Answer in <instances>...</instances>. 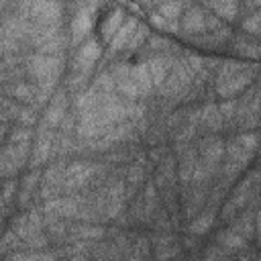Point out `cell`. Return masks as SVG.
Wrapping results in <instances>:
<instances>
[{
	"label": "cell",
	"instance_id": "6da1fadb",
	"mask_svg": "<svg viewBox=\"0 0 261 261\" xmlns=\"http://www.w3.org/2000/svg\"><path fill=\"white\" fill-rule=\"evenodd\" d=\"M22 65L27 77L37 86L57 88L67 65V55H45L37 51H27L22 55Z\"/></svg>",
	"mask_w": 261,
	"mask_h": 261
},
{
	"label": "cell",
	"instance_id": "7a4b0ae2",
	"mask_svg": "<svg viewBox=\"0 0 261 261\" xmlns=\"http://www.w3.org/2000/svg\"><path fill=\"white\" fill-rule=\"evenodd\" d=\"M222 24H224V20H220L204 4L192 2V4L186 6V10H184V14L179 18V35H177V39L188 41L190 37L208 33V31H216Z\"/></svg>",
	"mask_w": 261,
	"mask_h": 261
},
{
	"label": "cell",
	"instance_id": "3957f363",
	"mask_svg": "<svg viewBox=\"0 0 261 261\" xmlns=\"http://www.w3.org/2000/svg\"><path fill=\"white\" fill-rule=\"evenodd\" d=\"M104 51L106 45L100 41V37L90 35L73 49V55L69 59V71H96L100 61L104 59Z\"/></svg>",
	"mask_w": 261,
	"mask_h": 261
},
{
	"label": "cell",
	"instance_id": "277c9868",
	"mask_svg": "<svg viewBox=\"0 0 261 261\" xmlns=\"http://www.w3.org/2000/svg\"><path fill=\"white\" fill-rule=\"evenodd\" d=\"M130 67H133L130 59H124V57H116V59L108 61V69H110V73H112V77L116 82V92L122 98L130 100V102H139L143 98H141V92H139V88H137V84L133 80Z\"/></svg>",
	"mask_w": 261,
	"mask_h": 261
},
{
	"label": "cell",
	"instance_id": "5b68a950",
	"mask_svg": "<svg viewBox=\"0 0 261 261\" xmlns=\"http://www.w3.org/2000/svg\"><path fill=\"white\" fill-rule=\"evenodd\" d=\"M234 29L232 24L224 22L220 29L216 31H208V33H202V35H196V37H190L186 43L190 47H196V49H204L208 53H216V51H226L228 49V43L232 41L234 37Z\"/></svg>",
	"mask_w": 261,
	"mask_h": 261
},
{
	"label": "cell",
	"instance_id": "8992f818",
	"mask_svg": "<svg viewBox=\"0 0 261 261\" xmlns=\"http://www.w3.org/2000/svg\"><path fill=\"white\" fill-rule=\"evenodd\" d=\"M65 6L57 0H31L24 12L27 20L41 22V24H61L63 22Z\"/></svg>",
	"mask_w": 261,
	"mask_h": 261
},
{
	"label": "cell",
	"instance_id": "52a82bcc",
	"mask_svg": "<svg viewBox=\"0 0 261 261\" xmlns=\"http://www.w3.org/2000/svg\"><path fill=\"white\" fill-rule=\"evenodd\" d=\"M228 55L245 59V61H253V63H261V41L255 37H249L245 33H234L232 41L228 43L226 49Z\"/></svg>",
	"mask_w": 261,
	"mask_h": 261
},
{
	"label": "cell",
	"instance_id": "ba28073f",
	"mask_svg": "<svg viewBox=\"0 0 261 261\" xmlns=\"http://www.w3.org/2000/svg\"><path fill=\"white\" fill-rule=\"evenodd\" d=\"M126 16H128V12H126V8H124V4H114V6H110L108 10H104V14H102V20H100V24H98V37H100V41L104 43V45H108L110 41H112V37L118 33V29L124 24V20H126Z\"/></svg>",
	"mask_w": 261,
	"mask_h": 261
},
{
	"label": "cell",
	"instance_id": "9c48e42d",
	"mask_svg": "<svg viewBox=\"0 0 261 261\" xmlns=\"http://www.w3.org/2000/svg\"><path fill=\"white\" fill-rule=\"evenodd\" d=\"M139 22H141L139 16H135V14H128V16H126L124 24L118 29V33H116V35L112 37V41L106 45V51H104V59H106V61H112V59L120 57V53L126 49V45H128V41H130V37H133V33H135V29L139 27Z\"/></svg>",
	"mask_w": 261,
	"mask_h": 261
},
{
	"label": "cell",
	"instance_id": "30bf717a",
	"mask_svg": "<svg viewBox=\"0 0 261 261\" xmlns=\"http://www.w3.org/2000/svg\"><path fill=\"white\" fill-rule=\"evenodd\" d=\"M200 133H224V120L214 100H206L200 104Z\"/></svg>",
	"mask_w": 261,
	"mask_h": 261
},
{
	"label": "cell",
	"instance_id": "8fae6325",
	"mask_svg": "<svg viewBox=\"0 0 261 261\" xmlns=\"http://www.w3.org/2000/svg\"><path fill=\"white\" fill-rule=\"evenodd\" d=\"M2 94L10 96L22 104H35L37 94H39V86L35 82H31L29 77L18 80V82H10V84H2Z\"/></svg>",
	"mask_w": 261,
	"mask_h": 261
},
{
	"label": "cell",
	"instance_id": "7c38bea8",
	"mask_svg": "<svg viewBox=\"0 0 261 261\" xmlns=\"http://www.w3.org/2000/svg\"><path fill=\"white\" fill-rule=\"evenodd\" d=\"M130 73H133V80L141 92V98L147 102L151 98H155V84H153V77H151V71L145 63V59H135L133 61V67H130Z\"/></svg>",
	"mask_w": 261,
	"mask_h": 261
},
{
	"label": "cell",
	"instance_id": "4fadbf2b",
	"mask_svg": "<svg viewBox=\"0 0 261 261\" xmlns=\"http://www.w3.org/2000/svg\"><path fill=\"white\" fill-rule=\"evenodd\" d=\"M200 4H204L210 12H214L220 20L232 24L239 22V14H241V0H202Z\"/></svg>",
	"mask_w": 261,
	"mask_h": 261
},
{
	"label": "cell",
	"instance_id": "5bb4252c",
	"mask_svg": "<svg viewBox=\"0 0 261 261\" xmlns=\"http://www.w3.org/2000/svg\"><path fill=\"white\" fill-rule=\"evenodd\" d=\"M216 218H218V210L206 206L202 212H198V214L186 224V232L196 234V237H206V234L214 228Z\"/></svg>",
	"mask_w": 261,
	"mask_h": 261
},
{
	"label": "cell",
	"instance_id": "9a60e30c",
	"mask_svg": "<svg viewBox=\"0 0 261 261\" xmlns=\"http://www.w3.org/2000/svg\"><path fill=\"white\" fill-rule=\"evenodd\" d=\"M214 243H218L230 257H234L239 251H243L245 247H249L251 245V241H247L243 234H239L237 230H232L230 226L228 228H222V230H218L216 234H214Z\"/></svg>",
	"mask_w": 261,
	"mask_h": 261
},
{
	"label": "cell",
	"instance_id": "2e32d148",
	"mask_svg": "<svg viewBox=\"0 0 261 261\" xmlns=\"http://www.w3.org/2000/svg\"><path fill=\"white\" fill-rule=\"evenodd\" d=\"M22 171V165L14 153V147L8 143H2V155H0V175L2 179L6 177H18V173Z\"/></svg>",
	"mask_w": 261,
	"mask_h": 261
},
{
	"label": "cell",
	"instance_id": "e0dca14e",
	"mask_svg": "<svg viewBox=\"0 0 261 261\" xmlns=\"http://www.w3.org/2000/svg\"><path fill=\"white\" fill-rule=\"evenodd\" d=\"M149 37H151V29H149L147 22L141 20L139 27L135 29V33H133V37H130V41H128V45H126V49L120 53V57H124V59L135 57V55L145 47V43L149 41Z\"/></svg>",
	"mask_w": 261,
	"mask_h": 261
},
{
	"label": "cell",
	"instance_id": "ac0fdd59",
	"mask_svg": "<svg viewBox=\"0 0 261 261\" xmlns=\"http://www.w3.org/2000/svg\"><path fill=\"white\" fill-rule=\"evenodd\" d=\"M96 71H67V75L61 80V84L69 90V94H77L82 90H86L90 84H92V77H94Z\"/></svg>",
	"mask_w": 261,
	"mask_h": 261
},
{
	"label": "cell",
	"instance_id": "d6986e66",
	"mask_svg": "<svg viewBox=\"0 0 261 261\" xmlns=\"http://www.w3.org/2000/svg\"><path fill=\"white\" fill-rule=\"evenodd\" d=\"M18 188H20V179H18V177H6V179H2V200H0V208H12V206H16ZM16 208H18V206H16Z\"/></svg>",
	"mask_w": 261,
	"mask_h": 261
},
{
	"label": "cell",
	"instance_id": "ffe728a7",
	"mask_svg": "<svg viewBox=\"0 0 261 261\" xmlns=\"http://www.w3.org/2000/svg\"><path fill=\"white\" fill-rule=\"evenodd\" d=\"M149 24L161 33H167V35H173L177 37L179 35V20H167L165 16H161L157 10H151L149 12Z\"/></svg>",
	"mask_w": 261,
	"mask_h": 261
},
{
	"label": "cell",
	"instance_id": "44dd1931",
	"mask_svg": "<svg viewBox=\"0 0 261 261\" xmlns=\"http://www.w3.org/2000/svg\"><path fill=\"white\" fill-rule=\"evenodd\" d=\"M186 6H188V0H165L155 10L161 16H165L167 20H179L181 14H184V10H186Z\"/></svg>",
	"mask_w": 261,
	"mask_h": 261
},
{
	"label": "cell",
	"instance_id": "7402d4cb",
	"mask_svg": "<svg viewBox=\"0 0 261 261\" xmlns=\"http://www.w3.org/2000/svg\"><path fill=\"white\" fill-rule=\"evenodd\" d=\"M239 33H245V35L255 37V39L261 41V20H259L257 12L239 18Z\"/></svg>",
	"mask_w": 261,
	"mask_h": 261
},
{
	"label": "cell",
	"instance_id": "603a6c76",
	"mask_svg": "<svg viewBox=\"0 0 261 261\" xmlns=\"http://www.w3.org/2000/svg\"><path fill=\"white\" fill-rule=\"evenodd\" d=\"M261 8V0H241V14L239 18L247 16V14H253Z\"/></svg>",
	"mask_w": 261,
	"mask_h": 261
},
{
	"label": "cell",
	"instance_id": "cb8c5ba5",
	"mask_svg": "<svg viewBox=\"0 0 261 261\" xmlns=\"http://www.w3.org/2000/svg\"><path fill=\"white\" fill-rule=\"evenodd\" d=\"M0 4H2V10H6V8L12 4V0H0Z\"/></svg>",
	"mask_w": 261,
	"mask_h": 261
},
{
	"label": "cell",
	"instance_id": "d4e9b609",
	"mask_svg": "<svg viewBox=\"0 0 261 261\" xmlns=\"http://www.w3.org/2000/svg\"><path fill=\"white\" fill-rule=\"evenodd\" d=\"M257 157H261V133H259V151H257Z\"/></svg>",
	"mask_w": 261,
	"mask_h": 261
},
{
	"label": "cell",
	"instance_id": "484cf974",
	"mask_svg": "<svg viewBox=\"0 0 261 261\" xmlns=\"http://www.w3.org/2000/svg\"><path fill=\"white\" fill-rule=\"evenodd\" d=\"M257 16H259V20H261V8H259V10H257Z\"/></svg>",
	"mask_w": 261,
	"mask_h": 261
},
{
	"label": "cell",
	"instance_id": "4316f807",
	"mask_svg": "<svg viewBox=\"0 0 261 261\" xmlns=\"http://www.w3.org/2000/svg\"><path fill=\"white\" fill-rule=\"evenodd\" d=\"M57 2H63V0H57Z\"/></svg>",
	"mask_w": 261,
	"mask_h": 261
}]
</instances>
